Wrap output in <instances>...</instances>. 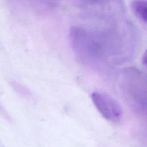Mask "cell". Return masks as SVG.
Returning <instances> with one entry per match:
<instances>
[{
  "mask_svg": "<svg viewBox=\"0 0 147 147\" xmlns=\"http://www.w3.org/2000/svg\"><path fill=\"white\" fill-rule=\"evenodd\" d=\"M1 109H2V108H1V105H0V110Z\"/></svg>",
  "mask_w": 147,
  "mask_h": 147,
  "instance_id": "3",
  "label": "cell"
},
{
  "mask_svg": "<svg viewBox=\"0 0 147 147\" xmlns=\"http://www.w3.org/2000/svg\"><path fill=\"white\" fill-rule=\"evenodd\" d=\"M131 7L136 17L146 24L147 20V7L146 0H133Z\"/></svg>",
  "mask_w": 147,
  "mask_h": 147,
  "instance_id": "2",
  "label": "cell"
},
{
  "mask_svg": "<svg viewBox=\"0 0 147 147\" xmlns=\"http://www.w3.org/2000/svg\"><path fill=\"white\" fill-rule=\"evenodd\" d=\"M91 98L97 110L107 120L117 122L122 118V107L119 103L109 94L95 91L91 94Z\"/></svg>",
  "mask_w": 147,
  "mask_h": 147,
  "instance_id": "1",
  "label": "cell"
}]
</instances>
